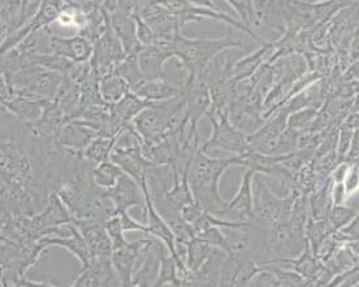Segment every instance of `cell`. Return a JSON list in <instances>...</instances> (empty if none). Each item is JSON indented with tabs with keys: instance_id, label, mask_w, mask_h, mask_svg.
<instances>
[{
	"instance_id": "cell-44",
	"label": "cell",
	"mask_w": 359,
	"mask_h": 287,
	"mask_svg": "<svg viewBox=\"0 0 359 287\" xmlns=\"http://www.w3.org/2000/svg\"><path fill=\"white\" fill-rule=\"evenodd\" d=\"M345 160H348V162L359 160V127L354 130L353 139H351V150H349Z\"/></svg>"
},
{
	"instance_id": "cell-7",
	"label": "cell",
	"mask_w": 359,
	"mask_h": 287,
	"mask_svg": "<svg viewBox=\"0 0 359 287\" xmlns=\"http://www.w3.org/2000/svg\"><path fill=\"white\" fill-rule=\"evenodd\" d=\"M153 242L154 237L147 235L144 239L126 242L124 246L114 250L111 259L121 286H133L135 270L142 264L150 247L153 246Z\"/></svg>"
},
{
	"instance_id": "cell-23",
	"label": "cell",
	"mask_w": 359,
	"mask_h": 287,
	"mask_svg": "<svg viewBox=\"0 0 359 287\" xmlns=\"http://www.w3.org/2000/svg\"><path fill=\"white\" fill-rule=\"evenodd\" d=\"M184 89H181L177 85H175L173 82L167 78H153V80H146L133 92L147 102L158 103V102H164V100L175 98Z\"/></svg>"
},
{
	"instance_id": "cell-18",
	"label": "cell",
	"mask_w": 359,
	"mask_h": 287,
	"mask_svg": "<svg viewBox=\"0 0 359 287\" xmlns=\"http://www.w3.org/2000/svg\"><path fill=\"white\" fill-rule=\"evenodd\" d=\"M67 121L68 117L65 116L59 104L55 100H48L43 107L41 117L34 122H30V126L39 136L56 141Z\"/></svg>"
},
{
	"instance_id": "cell-1",
	"label": "cell",
	"mask_w": 359,
	"mask_h": 287,
	"mask_svg": "<svg viewBox=\"0 0 359 287\" xmlns=\"http://www.w3.org/2000/svg\"><path fill=\"white\" fill-rule=\"evenodd\" d=\"M233 165L243 167L241 155L212 158L208 156V153H205L201 147L194 153L189 167V185L196 202L203 211L220 218L225 214L228 202H225L220 195L219 183L224 172Z\"/></svg>"
},
{
	"instance_id": "cell-11",
	"label": "cell",
	"mask_w": 359,
	"mask_h": 287,
	"mask_svg": "<svg viewBox=\"0 0 359 287\" xmlns=\"http://www.w3.org/2000/svg\"><path fill=\"white\" fill-rule=\"evenodd\" d=\"M142 144L144 142L126 147L115 146L111 153V160L117 164L128 176H130L140 186H142L147 172L154 165V162L144 156Z\"/></svg>"
},
{
	"instance_id": "cell-12",
	"label": "cell",
	"mask_w": 359,
	"mask_h": 287,
	"mask_svg": "<svg viewBox=\"0 0 359 287\" xmlns=\"http://www.w3.org/2000/svg\"><path fill=\"white\" fill-rule=\"evenodd\" d=\"M73 287L121 286L112 259L107 256H94L86 268L72 284Z\"/></svg>"
},
{
	"instance_id": "cell-4",
	"label": "cell",
	"mask_w": 359,
	"mask_h": 287,
	"mask_svg": "<svg viewBox=\"0 0 359 287\" xmlns=\"http://www.w3.org/2000/svg\"><path fill=\"white\" fill-rule=\"evenodd\" d=\"M3 80V78H1ZM64 74L48 71L36 64H27L6 81L9 95H22L38 100H55L62 88Z\"/></svg>"
},
{
	"instance_id": "cell-31",
	"label": "cell",
	"mask_w": 359,
	"mask_h": 287,
	"mask_svg": "<svg viewBox=\"0 0 359 287\" xmlns=\"http://www.w3.org/2000/svg\"><path fill=\"white\" fill-rule=\"evenodd\" d=\"M187 265L185 261L181 259H176L172 255H163L162 264H161V272L159 277L155 284V287L165 286V285H172V286H181V281L179 277V268Z\"/></svg>"
},
{
	"instance_id": "cell-14",
	"label": "cell",
	"mask_w": 359,
	"mask_h": 287,
	"mask_svg": "<svg viewBox=\"0 0 359 287\" xmlns=\"http://www.w3.org/2000/svg\"><path fill=\"white\" fill-rule=\"evenodd\" d=\"M108 15L111 29L118 38L126 54H138L144 46L138 38L135 15L121 8L116 9Z\"/></svg>"
},
{
	"instance_id": "cell-5",
	"label": "cell",
	"mask_w": 359,
	"mask_h": 287,
	"mask_svg": "<svg viewBox=\"0 0 359 287\" xmlns=\"http://www.w3.org/2000/svg\"><path fill=\"white\" fill-rule=\"evenodd\" d=\"M299 191L301 190H289L287 197H278L269 189L266 182V176L262 173H255L252 181L255 223L264 229H269L271 225L280 220L289 218Z\"/></svg>"
},
{
	"instance_id": "cell-38",
	"label": "cell",
	"mask_w": 359,
	"mask_h": 287,
	"mask_svg": "<svg viewBox=\"0 0 359 287\" xmlns=\"http://www.w3.org/2000/svg\"><path fill=\"white\" fill-rule=\"evenodd\" d=\"M353 134H354V129L341 122V125L339 127V142H337L339 162H345L348 153L351 150Z\"/></svg>"
},
{
	"instance_id": "cell-36",
	"label": "cell",
	"mask_w": 359,
	"mask_h": 287,
	"mask_svg": "<svg viewBox=\"0 0 359 287\" xmlns=\"http://www.w3.org/2000/svg\"><path fill=\"white\" fill-rule=\"evenodd\" d=\"M357 214H358V209H355L354 206H348L346 204L332 206L328 212L327 220L330 221L334 232H340L345 226L351 224V220L357 216Z\"/></svg>"
},
{
	"instance_id": "cell-29",
	"label": "cell",
	"mask_w": 359,
	"mask_h": 287,
	"mask_svg": "<svg viewBox=\"0 0 359 287\" xmlns=\"http://www.w3.org/2000/svg\"><path fill=\"white\" fill-rule=\"evenodd\" d=\"M116 71L126 80L132 91L138 89L147 80L138 63V54L126 55L123 62L117 65Z\"/></svg>"
},
{
	"instance_id": "cell-21",
	"label": "cell",
	"mask_w": 359,
	"mask_h": 287,
	"mask_svg": "<svg viewBox=\"0 0 359 287\" xmlns=\"http://www.w3.org/2000/svg\"><path fill=\"white\" fill-rule=\"evenodd\" d=\"M97 136H99L98 133L82 124L80 120H68L56 138V142L71 150L83 153Z\"/></svg>"
},
{
	"instance_id": "cell-35",
	"label": "cell",
	"mask_w": 359,
	"mask_h": 287,
	"mask_svg": "<svg viewBox=\"0 0 359 287\" xmlns=\"http://www.w3.org/2000/svg\"><path fill=\"white\" fill-rule=\"evenodd\" d=\"M319 109L316 108H302L289 113L287 127L294 129L298 133H306L314 122Z\"/></svg>"
},
{
	"instance_id": "cell-19",
	"label": "cell",
	"mask_w": 359,
	"mask_h": 287,
	"mask_svg": "<svg viewBox=\"0 0 359 287\" xmlns=\"http://www.w3.org/2000/svg\"><path fill=\"white\" fill-rule=\"evenodd\" d=\"M163 244V241L154 237L153 246L150 247L140 268L135 270L133 287L155 286L161 272L162 256L164 255Z\"/></svg>"
},
{
	"instance_id": "cell-40",
	"label": "cell",
	"mask_w": 359,
	"mask_h": 287,
	"mask_svg": "<svg viewBox=\"0 0 359 287\" xmlns=\"http://www.w3.org/2000/svg\"><path fill=\"white\" fill-rule=\"evenodd\" d=\"M348 162V160H346ZM351 162V168L344 180V186L348 194V199L355 195L359 191V160Z\"/></svg>"
},
{
	"instance_id": "cell-17",
	"label": "cell",
	"mask_w": 359,
	"mask_h": 287,
	"mask_svg": "<svg viewBox=\"0 0 359 287\" xmlns=\"http://www.w3.org/2000/svg\"><path fill=\"white\" fill-rule=\"evenodd\" d=\"M94 52V43L82 36H54L53 54L60 55L74 63L90 62Z\"/></svg>"
},
{
	"instance_id": "cell-8",
	"label": "cell",
	"mask_w": 359,
	"mask_h": 287,
	"mask_svg": "<svg viewBox=\"0 0 359 287\" xmlns=\"http://www.w3.org/2000/svg\"><path fill=\"white\" fill-rule=\"evenodd\" d=\"M39 242L42 243L46 248L51 246H59L64 250L71 252L73 256L77 258L81 262L82 268H86L94 259V253L90 250L79 227L73 223L51 229L50 233L39 239Z\"/></svg>"
},
{
	"instance_id": "cell-26",
	"label": "cell",
	"mask_w": 359,
	"mask_h": 287,
	"mask_svg": "<svg viewBox=\"0 0 359 287\" xmlns=\"http://www.w3.org/2000/svg\"><path fill=\"white\" fill-rule=\"evenodd\" d=\"M130 91L129 85L117 71L107 73L100 78V95L107 104H116Z\"/></svg>"
},
{
	"instance_id": "cell-15",
	"label": "cell",
	"mask_w": 359,
	"mask_h": 287,
	"mask_svg": "<svg viewBox=\"0 0 359 287\" xmlns=\"http://www.w3.org/2000/svg\"><path fill=\"white\" fill-rule=\"evenodd\" d=\"M287 117L289 112L287 108L280 107L278 111L262 124L254 133L248 136L249 151L261 153L262 150L271 144L273 139H276L287 127Z\"/></svg>"
},
{
	"instance_id": "cell-34",
	"label": "cell",
	"mask_w": 359,
	"mask_h": 287,
	"mask_svg": "<svg viewBox=\"0 0 359 287\" xmlns=\"http://www.w3.org/2000/svg\"><path fill=\"white\" fill-rule=\"evenodd\" d=\"M232 8L237 12L240 21L245 27H248L254 34L259 36L257 33V22L258 15L254 0H225Z\"/></svg>"
},
{
	"instance_id": "cell-25",
	"label": "cell",
	"mask_w": 359,
	"mask_h": 287,
	"mask_svg": "<svg viewBox=\"0 0 359 287\" xmlns=\"http://www.w3.org/2000/svg\"><path fill=\"white\" fill-rule=\"evenodd\" d=\"M151 104H153L151 102H147L141 97H138L133 91H130L120 102H117L116 104L112 106V111H114V115L124 125H128L133 122L135 117Z\"/></svg>"
},
{
	"instance_id": "cell-39",
	"label": "cell",
	"mask_w": 359,
	"mask_h": 287,
	"mask_svg": "<svg viewBox=\"0 0 359 287\" xmlns=\"http://www.w3.org/2000/svg\"><path fill=\"white\" fill-rule=\"evenodd\" d=\"M328 286H359V265L334 276Z\"/></svg>"
},
{
	"instance_id": "cell-27",
	"label": "cell",
	"mask_w": 359,
	"mask_h": 287,
	"mask_svg": "<svg viewBox=\"0 0 359 287\" xmlns=\"http://www.w3.org/2000/svg\"><path fill=\"white\" fill-rule=\"evenodd\" d=\"M116 136H103V135L97 136L83 151L85 159L93 167H97L100 162L111 160V153L114 151V147L116 144Z\"/></svg>"
},
{
	"instance_id": "cell-6",
	"label": "cell",
	"mask_w": 359,
	"mask_h": 287,
	"mask_svg": "<svg viewBox=\"0 0 359 287\" xmlns=\"http://www.w3.org/2000/svg\"><path fill=\"white\" fill-rule=\"evenodd\" d=\"M207 117L212 125V132L210 139L202 144V150L205 153H208L215 148L233 155H245L249 151V135L245 134L238 126L234 125L228 111L223 113H215L210 111Z\"/></svg>"
},
{
	"instance_id": "cell-33",
	"label": "cell",
	"mask_w": 359,
	"mask_h": 287,
	"mask_svg": "<svg viewBox=\"0 0 359 287\" xmlns=\"http://www.w3.org/2000/svg\"><path fill=\"white\" fill-rule=\"evenodd\" d=\"M123 173L124 172L117 164L112 160H107L94 167L93 177L95 183L102 189L109 190L116 185L117 181L123 176Z\"/></svg>"
},
{
	"instance_id": "cell-41",
	"label": "cell",
	"mask_w": 359,
	"mask_h": 287,
	"mask_svg": "<svg viewBox=\"0 0 359 287\" xmlns=\"http://www.w3.org/2000/svg\"><path fill=\"white\" fill-rule=\"evenodd\" d=\"M121 217V224H123V229L124 232H142V233H149V226L147 224L144 225L138 221H135L133 217H130V215L128 212H123V214H117Z\"/></svg>"
},
{
	"instance_id": "cell-20",
	"label": "cell",
	"mask_w": 359,
	"mask_h": 287,
	"mask_svg": "<svg viewBox=\"0 0 359 287\" xmlns=\"http://www.w3.org/2000/svg\"><path fill=\"white\" fill-rule=\"evenodd\" d=\"M73 224L81 232L94 256H112L114 243L108 235L106 225L98 221H76Z\"/></svg>"
},
{
	"instance_id": "cell-32",
	"label": "cell",
	"mask_w": 359,
	"mask_h": 287,
	"mask_svg": "<svg viewBox=\"0 0 359 287\" xmlns=\"http://www.w3.org/2000/svg\"><path fill=\"white\" fill-rule=\"evenodd\" d=\"M185 247H187V250H185V253H187L185 264H187V267L191 272H198L201 270V267L206 262L212 244H208V243L203 242L202 239H199L197 237H194Z\"/></svg>"
},
{
	"instance_id": "cell-9",
	"label": "cell",
	"mask_w": 359,
	"mask_h": 287,
	"mask_svg": "<svg viewBox=\"0 0 359 287\" xmlns=\"http://www.w3.org/2000/svg\"><path fill=\"white\" fill-rule=\"evenodd\" d=\"M126 56V51L118 38L109 27L107 31L94 42V52L90 63L99 78H102L104 74L116 71L117 65Z\"/></svg>"
},
{
	"instance_id": "cell-3",
	"label": "cell",
	"mask_w": 359,
	"mask_h": 287,
	"mask_svg": "<svg viewBox=\"0 0 359 287\" xmlns=\"http://www.w3.org/2000/svg\"><path fill=\"white\" fill-rule=\"evenodd\" d=\"M45 251V246L39 241L18 243L1 238V286H22L27 272Z\"/></svg>"
},
{
	"instance_id": "cell-2",
	"label": "cell",
	"mask_w": 359,
	"mask_h": 287,
	"mask_svg": "<svg viewBox=\"0 0 359 287\" xmlns=\"http://www.w3.org/2000/svg\"><path fill=\"white\" fill-rule=\"evenodd\" d=\"M238 47H243V38L232 31L216 39H191L182 36L181 31L173 38L175 57L188 69L190 77L202 72L217 55Z\"/></svg>"
},
{
	"instance_id": "cell-24",
	"label": "cell",
	"mask_w": 359,
	"mask_h": 287,
	"mask_svg": "<svg viewBox=\"0 0 359 287\" xmlns=\"http://www.w3.org/2000/svg\"><path fill=\"white\" fill-rule=\"evenodd\" d=\"M81 85L64 76L62 88L57 92L55 102L62 108L68 120H72L81 107Z\"/></svg>"
},
{
	"instance_id": "cell-45",
	"label": "cell",
	"mask_w": 359,
	"mask_h": 287,
	"mask_svg": "<svg viewBox=\"0 0 359 287\" xmlns=\"http://www.w3.org/2000/svg\"><path fill=\"white\" fill-rule=\"evenodd\" d=\"M67 1L80 7L85 12H89L91 9L97 8L104 3V0H67Z\"/></svg>"
},
{
	"instance_id": "cell-37",
	"label": "cell",
	"mask_w": 359,
	"mask_h": 287,
	"mask_svg": "<svg viewBox=\"0 0 359 287\" xmlns=\"http://www.w3.org/2000/svg\"><path fill=\"white\" fill-rule=\"evenodd\" d=\"M106 229H107V233L112 243H114V250L118 248L121 246H124L128 241L124 237V229H123V224H121V217L120 215L112 216L111 218H108L106 221Z\"/></svg>"
},
{
	"instance_id": "cell-22",
	"label": "cell",
	"mask_w": 359,
	"mask_h": 287,
	"mask_svg": "<svg viewBox=\"0 0 359 287\" xmlns=\"http://www.w3.org/2000/svg\"><path fill=\"white\" fill-rule=\"evenodd\" d=\"M47 102L48 100H38L22 95H9L8 98L1 100V109L30 124L41 117Z\"/></svg>"
},
{
	"instance_id": "cell-42",
	"label": "cell",
	"mask_w": 359,
	"mask_h": 287,
	"mask_svg": "<svg viewBox=\"0 0 359 287\" xmlns=\"http://www.w3.org/2000/svg\"><path fill=\"white\" fill-rule=\"evenodd\" d=\"M340 233L345 237L346 242H359V211L351 224L340 230Z\"/></svg>"
},
{
	"instance_id": "cell-10",
	"label": "cell",
	"mask_w": 359,
	"mask_h": 287,
	"mask_svg": "<svg viewBox=\"0 0 359 287\" xmlns=\"http://www.w3.org/2000/svg\"><path fill=\"white\" fill-rule=\"evenodd\" d=\"M257 172L246 168L241 176V183L233 199L228 202L225 214L222 218L238 223H255L252 181ZM257 224V223H255Z\"/></svg>"
},
{
	"instance_id": "cell-30",
	"label": "cell",
	"mask_w": 359,
	"mask_h": 287,
	"mask_svg": "<svg viewBox=\"0 0 359 287\" xmlns=\"http://www.w3.org/2000/svg\"><path fill=\"white\" fill-rule=\"evenodd\" d=\"M333 232L334 230H333L332 226L327 218L315 220L310 216L307 225H306V241L309 243L310 248L313 250L315 255H316L318 248H319V246L322 244L324 239Z\"/></svg>"
},
{
	"instance_id": "cell-28",
	"label": "cell",
	"mask_w": 359,
	"mask_h": 287,
	"mask_svg": "<svg viewBox=\"0 0 359 287\" xmlns=\"http://www.w3.org/2000/svg\"><path fill=\"white\" fill-rule=\"evenodd\" d=\"M299 135L294 129L287 127L276 139H273L271 144H267L261 153L269 156H284L289 153H296L298 150V141Z\"/></svg>"
},
{
	"instance_id": "cell-16",
	"label": "cell",
	"mask_w": 359,
	"mask_h": 287,
	"mask_svg": "<svg viewBox=\"0 0 359 287\" xmlns=\"http://www.w3.org/2000/svg\"><path fill=\"white\" fill-rule=\"evenodd\" d=\"M107 191L108 195L116 206V215L128 212L133 206H146L142 188L126 173H123L116 185Z\"/></svg>"
},
{
	"instance_id": "cell-13",
	"label": "cell",
	"mask_w": 359,
	"mask_h": 287,
	"mask_svg": "<svg viewBox=\"0 0 359 287\" xmlns=\"http://www.w3.org/2000/svg\"><path fill=\"white\" fill-rule=\"evenodd\" d=\"M142 191L144 194V200H146V212H147V226H149V233L146 235H151L155 238H159L163 241L167 250L170 251V255L175 256L176 259H181L179 250H177V243L175 238V233L172 230L171 226L167 223V220L161 215V212L156 209L154 204L151 194L147 188V183L144 181L142 183Z\"/></svg>"
},
{
	"instance_id": "cell-43",
	"label": "cell",
	"mask_w": 359,
	"mask_h": 287,
	"mask_svg": "<svg viewBox=\"0 0 359 287\" xmlns=\"http://www.w3.org/2000/svg\"><path fill=\"white\" fill-rule=\"evenodd\" d=\"M331 199H332V206H344L348 203V194L344 183H332Z\"/></svg>"
}]
</instances>
